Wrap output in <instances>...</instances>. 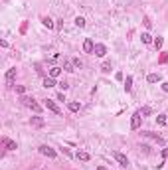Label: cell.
<instances>
[{
    "label": "cell",
    "instance_id": "cell-20",
    "mask_svg": "<svg viewBox=\"0 0 168 170\" xmlns=\"http://www.w3.org/2000/svg\"><path fill=\"white\" fill-rule=\"evenodd\" d=\"M156 123H158V125H166L168 119L164 117V115H158V117H156Z\"/></svg>",
    "mask_w": 168,
    "mask_h": 170
},
{
    "label": "cell",
    "instance_id": "cell-16",
    "mask_svg": "<svg viewBox=\"0 0 168 170\" xmlns=\"http://www.w3.org/2000/svg\"><path fill=\"white\" fill-rule=\"evenodd\" d=\"M42 24L47 28V30H51V28H53V20H51V18H47V16H43V18H42Z\"/></svg>",
    "mask_w": 168,
    "mask_h": 170
},
{
    "label": "cell",
    "instance_id": "cell-5",
    "mask_svg": "<svg viewBox=\"0 0 168 170\" xmlns=\"http://www.w3.org/2000/svg\"><path fill=\"white\" fill-rule=\"evenodd\" d=\"M40 152H42L43 156H47V158H55V150L51 146H47V144H42L40 146Z\"/></svg>",
    "mask_w": 168,
    "mask_h": 170
},
{
    "label": "cell",
    "instance_id": "cell-18",
    "mask_svg": "<svg viewBox=\"0 0 168 170\" xmlns=\"http://www.w3.org/2000/svg\"><path fill=\"white\" fill-rule=\"evenodd\" d=\"M130 89H132V77L128 75V77H126V79H125V91H126V93H128Z\"/></svg>",
    "mask_w": 168,
    "mask_h": 170
},
{
    "label": "cell",
    "instance_id": "cell-26",
    "mask_svg": "<svg viewBox=\"0 0 168 170\" xmlns=\"http://www.w3.org/2000/svg\"><path fill=\"white\" fill-rule=\"evenodd\" d=\"M144 26H146V28H150V26H152V22H150L148 18H144Z\"/></svg>",
    "mask_w": 168,
    "mask_h": 170
},
{
    "label": "cell",
    "instance_id": "cell-24",
    "mask_svg": "<svg viewBox=\"0 0 168 170\" xmlns=\"http://www.w3.org/2000/svg\"><path fill=\"white\" fill-rule=\"evenodd\" d=\"M138 113H140V115H144V117H146V115H150V107H142Z\"/></svg>",
    "mask_w": 168,
    "mask_h": 170
},
{
    "label": "cell",
    "instance_id": "cell-14",
    "mask_svg": "<svg viewBox=\"0 0 168 170\" xmlns=\"http://www.w3.org/2000/svg\"><path fill=\"white\" fill-rule=\"evenodd\" d=\"M59 73H61V67H57V65H53L51 69H49V77H59Z\"/></svg>",
    "mask_w": 168,
    "mask_h": 170
},
{
    "label": "cell",
    "instance_id": "cell-9",
    "mask_svg": "<svg viewBox=\"0 0 168 170\" xmlns=\"http://www.w3.org/2000/svg\"><path fill=\"white\" fill-rule=\"evenodd\" d=\"M2 144L6 146V150H16L18 146H16V142L14 140H10V138H2Z\"/></svg>",
    "mask_w": 168,
    "mask_h": 170
},
{
    "label": "cell",
    "instance_id": "cell-11",
    "mask_svg": "<svg viewBox=\"0 0 168 170\" xmlns=\"http://www.w3.org/2000/svg\"><path fill=\"white\" fill-rule=\"evenodd\" d=\"M14 77H16V67H10V69L6 71V81H8V83H12V81H14Z\"/></svg>",
    "mask_w": 168,
    "mask_h": 170
},
{
    "label": "cell",
    "instance_id": "cell-22",
    "mask_svg": "<svg viewBox=\"0 0 168 170\" xmlns=\"http://www.w3.org/2000/svg\"><path fill=\"white\" fill-rule=\"evenodd\" d=\"M162 43H164L162 38H156V40H154V47H156V49H160V47H162Z\"/></svg>",
    "mask_w": 168,
    "mask_h": 170
},
{
    "label": "cell",
    "instance_id": "cell-6",
    "mask_svg": "<svg viewBox=\"0 0 168 170\" xmlns=\"http://www.w3.org/2000/svg\"><path fill=\"white\" fill-rule=\"evenodd\" d=\"M93 53H95L97 57H105V53H107V47H105L103 43H95V47H93Z\"/></svg>",
    "mask_w": 168,
    "mask_h": 170
},
{
    "label": "cell",
    "instance_id": "cell-10",
    "mask_svg": "<svg viewBox=\"0 0 168 170\" xmlns=\"http://www.w3.org/2000/svg\"><path fill=\"white\" fill-rule=\"evenodd\" d=\"M75 158H77V160H83V162H87L91 156H89V152H85V150H77V152H75Z\"/></svg>",
    "mask_w": 168,
    "mask_h": 170
},
{
    "label": "cell",
    "instance_id": "cell-2",
    "mask_svg": "<svg viewBox=\"0 0 168 170\" xmlns=\"http://www.w3.org/2000/svg\"><path fill=\"white\" fill-rule=\"evenodd\" d=\"M43 107L49 109L53 115H61V109H59V107L55 105V101H51V99H45V101H43Z\"/></svg>",
    "mask_w": 168,
    "mask_h": 170
},
{
    "label": "cell",
    "instance_id": "cell-28",
    "mask_svg": "<svg viewBox=\"0 0 168 170\" xmlns=\"http://www.w3.org/2000/svg\"><path fill=\"white\" fill-rule=\"evenodd\" d=\"M97 170H107V168H105V166H99V168H97Z\"/></svg>",
    "mask_w": 168,
    "mask_h": 170
},
{
    "label": "cell",
    "instance_id": "cell-7",
    "mask_svg": "<svg viewBox=\"0 0 168 170\" xmlns=\"http://www.w3.org/2000/svg\"><path fill=\"white\" fill-rule=\"evenodd\" d=\"M93 47H95L93 40H91V38H85V42H83V51H85V53H93Z\"/></svg>",
    "mask_w": 168,
    "mask_h": 170
},
{
    "label": "cell",
    "instance_id": "cell-3",
    "mask_svg": "<svg viewBox=\"0 0 168 170\" xmlns=\"http://www.w3.org/2000/svg\"><path fill=\"white\" fill-rule=\"evenodd\" d=\"M140 123H142V115H140V113H134V115L130 117V128H132V130L140 128Z\"/></svg>",
    "mask_w": 168,
    "mask_h": 170
},
{
    "label": "cell",
    "instance_id": "cell-17",
    "mask_svg": "<svg viewBox=\"0 0 168 170\" xmlns=\"http://www.w3.org/2000/svg\"><path fill=\"white\" fill-rule=\"evenodd\" d=\"M67 107H69V111H71V113H77V111L81 109V105H79L77 101H71V103H69Z\"/></svg>",
    "mask_w": 168,
    "mask_h": 170
},
{
    "label": "cell",
    "instance_id": "cell-1",
    "mask_svg": "<svg viewBox=\"0 0 168 170\" xmlns=\"http://www.w3.org/2000/svg\"><path fill=\"white\" fill-rule=\"evenodd\" d=\"M22 103H24L26 107H30L32 111H36V113H40V111H42V107H40L34 99H30V97H22Z\"/></svg>",
    "mask_w": 168,
    "mask_h": 170
},
{
    "label": "cell",
    "instance_id": "cell-15",
    "mask_svg": "<svg viewBox=\"0 0 168 170\" xmlns=\"http://www.w3.org/2000/svg\"><path fill=\"white\" fill-rule=\"evenodd\" d=\"M162 77H160V73H150L148 77H146V81L148 83H156V81H160Z\"/></svg>",
    "mask_w": 168,
    "mask_h": 170
},
{
    "label": "cell",
    "instance_id": "cell-21",
    "mask_svg": "<svg viewBox=\"0 0 168 170\" xmlns=\"http://www.w3.org/2000/svg\"><path fill=\"white\" fill-rule=\"evenodd\" d=\"M75 26H77V28H83V26H85V20L81 18V16H77V18H75Z\"/></svg>",
    "mask_w": 168,
    "mask_h": 170
},
{
    "label": "cell",
    "instance_id": "cell-23",
    "mask_svg": "<svg viewBox=\"0 0 168 170\" xmlns=\"http://www.w3.org/2000/svg\"><path fill=\"white\" fill-rule=\"evenodd\" d=\"M16 93L24 95V93H26V87H24V85H16Z\"/></svg>",
    "mask_w": 168,
    "mask_h": 170
},
{
    "label": "cell",
    "instance_id": "cell-27",
    "mask_svg": "<svg viewBox=\"0 0 168 170\" xmlns=\"http://www.w3.org/2000/svg\"><path fill=\"white\" fill-rule=\"evenodd\" d=\"M162 91H164V93H168V83H162Z\"/></svg>",
    "mask_w": 168,
    "mask_h": 170
},
{
    "label": "cell",
    "instance_id": "cell-4",
    "mask_svg": "<svg viewBox=\"0 0 168 170\" xmlns=\"http://www.w3.org/2000/svg\"><path fill=\"white\" fill-rule=\"evenodd\" d=\"M113 156H115V160L119 162V166H123V168L128 166V158H126L123 152H113Z\"/></svg>",
    "mask_w": 168,
    "mask_h": 170
},
{
    "label": "cell",
    "instance_id": "cell-8",
    "mask_svg": "<svg viewBox=\"0 0 168 170\" xmlns=\"http://www.w3.org/2000/svg\"><path fill=\"white\" fill-rule=\"evenodd\" d=\"M30 125H32V127H43V125H45V121H43L42 117H32V119H30Z\"/></svg>",
    "mask_w": 168,
    "mask_h": 170
},
{
    "label": "cell",
    "instance_id": "cell-19",
    "mask_svg": "<svg viewBox=\"0 0 168 170\" xmlns=\"http://www.w3.org/2000/svg\"><path fill=\"white\" fill-rule=\"evenodd\" d=\"M140 40H142V43H150V42H152V36H150L148 32H144V34L140 36Z\"/></svg>",
    "mask_w": 168,
    "mask_h": 170
},
{
    "label": "cell",
    "instance_id": "cell-12",
    "mask_svg": "<svg viewBox=\"0 0 168 170\" xmlns=\"http://www.w3.org/2000/svg\"><path fill=\"white\" fill-rule=\"evenodd\" d=\"M73 67H75L73 59H65V61H63V69H65V71H75Z\"/></svg>",
    "mask_w": 168,
    "mask_h": 170
},
{
    "label": "cell",
    "instance_id": "cell-13",
    "mask_svg": "<svg viewBox=\"0 0 168 170\" xmlns=\"http://www.w3.org/2000/svg\"><path fill=\"white\" fill-rule=\"evenodd\" d=\"M42 85L45 87V89H49V87H53V85H55V79H53V77H43Z\"/></svg>",
    "mask_w": 168,
    "mask_h": 170
},
{
    "label": "cell",
    "instance_id": "cell-25",
    "mask_svg": "<svg viewBox=\"0 0 168 170\" xmlns=\"http://www.w3.org/2000/svg\"><path fill=\"white\" fill-rule=\"evenodd\" d=\"M101 69H103V71H111V63H107V61H105V63L101 65Z\"/></svg>",
    "mask_w": 168,
    "mask_h": 170
}]
</instances>
